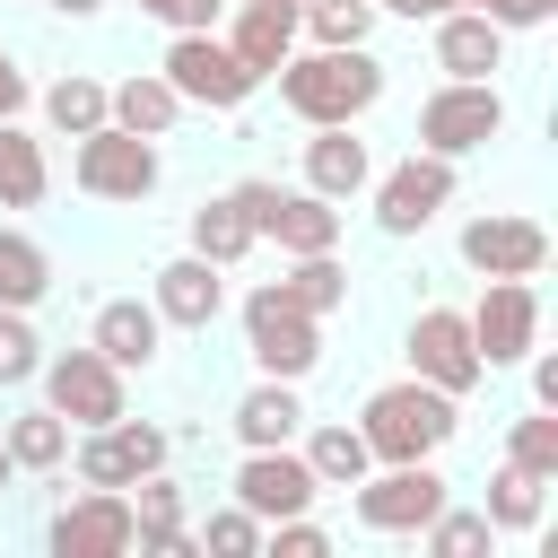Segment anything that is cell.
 Segmentation results:
<instances>
[{"label":"cell","mask_w":558,"mask_h":558,"mask_svg":"<svg viewBox=\"0 0 558 558\" xmlns=\"http://www.w3.org/2000/svg\"><path fill=\"white\" fill-rule=\"evenodd\" d=\"M140 17H157L166 35H209L218 17H227V0H131Z\"/></svg>","instance_id":"38"},{"label":"cell","mask_w":558,"mask_h":558,"mask_svg":"<svg viewBox=\"0 0 558 558\" xmlns=\"http://www.w3.org/2000/svg\"><path fill=\"white\" fill-rule=\"evenodd\" d=\"M418 549H436V558H480V549H497V523L480 514V506H436L427 523H418Z\"/></svg>","instance_id":"33"},{"label":"cell","mask_w":558,"mask_h":558,"mask_svg":"<svg viewBox=\"0 0 558 558\" xmlns=\"http://www.w3.org/2000/svg\"><path fill=\"white\" fill-rule=\"evenodd\" d=\"M52 192V157L26 122H0V209H44Z\"/></svg>","instance_id":"27"},{"label":"cell","mask_w":558,"mask_h":558,"mask_svg":"<svg viewBox=\"0 0 558 558\" xmlns=\"http://www.w3.org/2000/svg\"><path fill=\"white\" fill-rule=\"evenodd\" d=\"M453 244L480 279H541L549 270V227L523 218V209H480V218H462Z\"/></svg>","instance_id":"15"},{"label":"cell","mask_w":558,"mask_h":558,"mask_svg":"<svg viewBox=\"0 0 558 558\" xmlns=\"http://www.w3.org/2000/svg\"><path fill=\"white\" fill-rule=\"evenodd\" d=\"M87 349H105L122 375H148V366L166 357V323H157L148 296H105L96 323H87Z\"/></svg>","instance_id":"19"},{"label":"cell","mask_w":558,"mask_h":558,"mask_svg":"<svg viewBox=\"0 0 558 558\" xmlns=\"http://www.w3.org/2000/svg\"><path fill=\"white\" fill-rule=\"evenodd\" d=\"M70 436H78V427H70V418H61L52 401H35V410L0 418V445H9L17 480H26V471H44V480H52V471H70Z\"/></svg>","instance_id":"25"},{"label":"cell","mask_w":558,"mask_h":558,"mask_svg":"<svg viewBox=\"0 0 558 558\" xmlns=\"http://www.w3.org/2000/svg\"><path fill=\"white\" fill-rule=\"evenodd\" d=\"M235 209H244L253 235L279 244V253H331L340 227H349L340 201H323V192H305V183H270V174H244V183H235Z\"/></svg>","instance_id":"4"},{"label":"cell","mask_w":558,"mask_h":558,"mask_svg":"<svg viewBox=\"0 0 558 558\" xmlns=\"http://www.w3.org/2000/svg\"><path fill=\"white\" fill-rule=\"evenodd\" d=\"M523 366H532V401H541V410H558V357H541V349H532Z\"/></svg>","instance_id":"41"},{"label":"cell","mask_w":558,"mask_h":558,"mask_svg":"<svg viewBox=\"0 0 558 558\" xmlns=\"http://www.w3.org/2000/svg\"><path fill=\"white\" fill-rule=\"evenodd\" d=\"M131 541H140L131 497H122V488H87V480H78V497H61L52 523H44V549H52V558H122Z\"/></svg>","instance_id":"14"},{"label":"cell","mask_w":558,"mask_h":558,"mask_svg":"<svg viewBox=\"0 0 558 558\" xmlns=\"http://www.w3.org/2000/svg\"><path fill=\"white\" fill-rule=\"evenodd\" d=\"M183 113H192V105L166 87V70H131V78L105 87V122H122V131H140V140H166Z\"/></svg>","instance_id":"24"},{"label":"cell","mask_w":558,"mask_h":558,"mask_svg":"<svg viewBox=\"0 0 558 558\" xmlns=\"http://www.w3.org/2000/svg\"><path fill=\"white\" fill-rule=\"evenodd\" d=\"M375 0H296V44H366Z\"/></svg>","instance_id":"34"},{"label":"cell","mask_w":558,"mask_h":558,"mask_svg":"<svg viewBox=\"0 0 558 558\" xmlns=\"http://www.w3.org/2000/svg\"><path fill=\"white\" fill-rule=\"evenodd\" d=\"M157 174H166L157 140L122 131V122H96V131H78V148H70V183H78L87 201H113V209H140V201L157 192Z\"/></svg>","instance_id":"6"},{"label":"cell","mask_w":558,"mask_h":558,"mask_svg":"<svg viewBox=\"0 0 558 558\" xmlns=\"http://www.w3.org/2000/svg\"><path fill=\"white\" fill-rule=\"evenodd\" d=\"M157 70H166V87H174L183 105H201V113H235V105H253V87H262V78L227 52L218 26H209V35H166V61H157Z\"/></svg>","instance_id":"11"},{"label":"cell","mask_w":558,"mask_h":558,"mask_svg":"<svg viewBox=\"0 0 558 558\" xmlns=\"http://www.w3.org/2000/svg\"><path fill=\"white\" fill-rule=\"evenodd\" d=\"M35 105H44V122H52L61 140H78V131H96V122H105V78L61 70L52 87H35Z\"/></svg>","instance_id":"31"},{"label":"cell","mask_w":558,"mask_h":558,"mask_svg":"<svg viewBox=\"0 0 558 558\" xmlns=\"http://www.w3.org/2000/svg\"><path fill=\"white\" fill-rule=\"evenodd\" d=\"M218 35H227V52L270 87V70L296 52V9H270V0H235L227 17H218Z\"/></svg>","instance_id":"21"},{"label":"cell","mask_w":558,"mask_h":558,"mask_svg":"<svg viewBox=\"0 0 558 558\" xmlns=\"http://www.w3.org/2000/svg\"><path fill=\"white\" fill-rule=\"evenodd\" d=\"M26 105H35V78H26V70H17V52L0 44V122H17Z\"/></svg>","instance_id":"40"},{"label":"cell","mask_w":558,"mask_h":558,"mask_svg":"<svg viewBox=\"0 0 558 558\" xmlns=\"http://www.w3.org/2000/svg\"><path fill=\"white\" fill-rule=\"evenodd\" d=\"M427 157H480L488 140H506V96H497V78H445V87H427L418 96V131H410Z\"/></svg>","instance_id":"5"},{"label":"cell","mask_w":558,"mask_h":558,"mask_svg":"<svg viewBox=\"0 0 558 558\" xmlns=\"http://www.w3.org/2000/svg\"><path fill=\"white\" fill-rule=\"evenodd\" d=\"M253 244H262V235H253V218L235 209V192H209V201L192 209V253H201V262L235 270V262H244Z\"/></svg>","instance_id":"28"},{"label":"cell","mask_w":558,"mask_h":558,"mask_svg":"<svg viewBox=\"0 0 558 558\" xmlns=\"http://www.w3.org/2000/svg\"><path fill=\"white\" fill-rule=\"evenodd\" d=\"M279 288H288L305 314L331 323V314L349 305V262H340V244H331V253H288V279H279Z\"/></svg>","instance_id":"30"},{"label":"cell","mask_w":558,"mask_h":558,"mask_svg":"<svg viewBox=\"0 0 558 558\" xmlns=\"http://www.w3.org/2000/svg\"><path fill=\"white\" fill-rule=\"evenodd\" d=\"M270 9H296V0H270Z\"/></svg>","instance_id":"46"},{"label":"cell","mask_w":558,"mask_h":558,"mask_svg":"<svg viewBox=\"0 0 558 558\" xmlns=\"http://www.w3.org/2000/svg\"><path fill=\"white\" fill-rule=\"evenodd\" d=\"M166 462H174V436H166L157 418H131V410L70 436V471H78L87 488H131V480H148V471H166Z\"/></svg>","instance_id":"8"},{"label":"cell","mask_w":558,"mask_h":558,"mask_svg":"<svg viewBox=\"0 0 558 558\" xmlns=\"http://www.w3.org/2000/svg\"><path fill=\"white\" fill-rule=\"evenodd\" d=\"M44 9H52V17H96L105 0H44Z\"/></svg>","instance_id":"42"},{"label":"cell","mask_w":558,"mask_h":558,"mask_svg":"<svg viewBox=\"0 0 558 558\" xmlns=\"http://www.w3.org/2000/svg\"><path fill=\"white\" fill-rule=\"evenodd\" d=\"M480 17H497L506 35H523V26H549V17H558V0H488Z\"/></svg>","instance_id":"39"},{"label":"cell","mask_w":558,"mask_h":558,"mask_svg":"<svg viewBox=\"0 0 558 558\" xmlns=\"http://www.w3.org/2000/svg\"><path fill=\"white\" fill-rule=\"evenodd\" d=\"M296 174H305V192H323V201L349 209V201H366V183H375V148L357 140V122H314Z\"/></svg>","instance_id":"18"},{"label":"cell","mask_w":558,"mask_h":558,"mask_svg":"<svg viewBox=\"0 0 558 558\" xmlns=\"http://www.w3.org/2000/svg\"><path fill=\"white\" fill-rule=\"evenodd\" d=\"M453 192H462L453 157H427V148H410V157L375 166V183H366V201H375V227H384L392 244L427 235V227H436V218L453 209Z\"/></svg>","instance_id":"7"},{"label":"cell","mask_w":558,"mask_h":558,"mask_svg":"<svg viewBox=\"0 0 558 558\" xmlns=\"http://www.w3.org/2000/svg\"><path fill=\"white\" fill-rule=\"evenodd\" d=\"M296 453H305V471H314L323 488H357V480L375 471V453H366L357 418H323V427H296Z\"/></svg>","instance_id":"26"},{"label":"cell","mask_w":558,"mask_h":558,"mask_svg":"<svg viewBox=\"0 0 558 558\" xmlns=\"http://www.w3.org/2000/svg\"><path fill=\"white\" fill-rule=\"evenodd\" d=\"M122 497H131V523H140V541H131L140 558H192V549H201V532L183 523V480H174V471H148V480H131Z\"/></svg>","instance_id":"20"},{"label":"cell","mask_w":558,"mask_h":558,"mask_svg":"<svg viewBox=\"0 0 558 558\" xmlns=\"http://www.w3.org/2000/svg\"><path fill=\"white\" fill-rule=\"evenodd\" d=\"M541 488H549V480H532L523 462H497V471H488V506H480V514H488L497 532H541Z\"/></svg>","instance_id":"32"},{"label":"cell","mask_w":558,"mask_h":558,"mask_svg":"<svg viewBox=\"0 0 558 558\" xmlns=\"http://www.w3.org/2000/svg\"><path fill=\"white\" fill-rule=\"evenodd\" d=\"M44 296H52V253H44L26 227H0V305L35 314Z\"/></svg>","instance_id":"29"},{"label":"cell","mask_w":558,"mask_h":558,"mask_svg":"<svg viewBox=\"0 0 558 558\" xmlns=\"http://www.w3.org/2000/svg\"><path fill=\"white\" fill-rule=\"evenodd\" d=\"M375 17H410L418 26V0H375Z\"/></svg>","instance_id":"43"},{"label":"cell","mask_w":558,"mask_h":558,"mask_svg":"<svg viewBox=\"0 0 558 558\" xmlns=\"http://www.w3.org/2000/svg\"><path fill=\"white\" fill-rule=\"evenodd\" d=\"M201 549H209V558H253V549H262V514H244V506L227 497V506L201 523Z\"/></svg>","instance_id":"37"},{"label":"cell","mask_w":558,"mask_h":558,"mask_svg":"<svg viewBox=\"0 0 558 558\" xmlns=\"http://www.w3.org/2000/svg\"><path fill=\"white\" fill-rule=\"evenodd\" d=\"M445 9H462V0H418V17H445Z\"/></svg>","instance_id":"45"},{"label":"cell","mask_w":558,"mask_h":558,"mask_svg":"<svg viewBox=\"0 0 558 558\" xmlns=\"http://www.w3.org/2000/svg\"><path fill=\"white\" fill-rule=\"evenodd\" d=\"M279 105L314 131V122H357V113H375L384 105V61L366 52V44H296L279 70Z\"/></svg>","instance_id":"1"},{"label":"cell","mask_w":558,"mask_h":558,"mask_svg":"<svg viewBox=\"0 0 558 558\" xmlns=\"http://www.w3.org/2000/svg\"><path fill=\"white\" fill-rule=\"evenodd\" d=\"M506 462H523L532 480H558V410H523V418H506Z\"/></svg>","instance_id":"35"},{"label":"cell","mask_w":558,"mask_h":558,"mask_svg":"<svg viewBox=\"0 0 558 558\" xmlns=\"http://www.w3.org/2000/svg\"><path fill=\"white\" fill-rule=\"evenodd\" d=\"M445 497H453V480H445L436 462H375V471L349 488L357 523L384 532V541H418V523H427Z\"/></svg>","instance_id":"9"},{"label":"cell","mask_w":558,"mask_h":558,"mask_svg":"<svg viewBox=\"0 0 558 558\" xmlns=\"http://www.w3.org/2000/svg\"><path fill=\"white\" fill-rule=\"evenodd\" d=\"M244 357H253V375H288V384H305L314 366H323V314H305L279 279H262V288H244Z\"/></svg>","instance_id":"3"},{"label":"cell","mask_w":558,"mask_h":558,"mask_svg":"<svg viewBox=\"0 0 558 558\" xmlns=\"http://www.w3.org/2000/svg\"><path fill=\"white\" fill-rule=\"evenodd\" d=\"M35 384H44V401H52L70 427H105V418L131 410V375H122L105 349H44Z\"/></svg>","instance_id":"10"},{"label":"cell","mask_w":558,"mask_h":558,"mask_svg":"<svg viewBox=\"0 0 558 558\" xmlns=\"http://www.w3.org/2000/svg\"><path fill=\"white\" fill-rule=\"evenodd\" d=\"M35 366H44V331H35V314L0 305V392L35 384Z\"/></svg>","instance_id":"36"},{"label":"cell","mask_w":558,"mask_h":558,"mask_svg":"<svg viewBox=\"0 0 558 558\" xmlns=\"http://www.w3.org/2000/svg\"><path fill=\"white\" fill-rule=\"evenodd\" d=\"M227 427H235V445H244V453H253V445H296L305 401H296V384H288V375H253V384L235 392Z\"/></svg>","instance_id":"23"},{"label":"cell","mask_w":558,"mask_h":558,"mask_svg":"<svg viewBox=\"0 0 558 558\" xmlns=\"http://www.w3.org/2000/svg\"><path fill=\"white\" fill-rule=\"evenodd\" d=\"M357 436H366L375 462H436V453L462 436V401L436 392V384H418V375H401V384H375V392H366Z\"/></svg>","instance_id":"2"},{"label":"cell","mask_w":558,"mask_h":558,"mask_svg":"<svg viewBox=\"0 0 558 558\" xmlns=\"http://www.w3.org/2000/svg\"><path fill=\"white\" fill-rule=\"evenodd\" d=\"M9 488H17V462H9V445H0V497H9Z\"/></svg>","instance_id":"44"},{"label":"cell","mask_w":558,"mask_h":558,"mask_svg":"<svg viewBox=\"0 0 558 558\" xmlns=\"http://www.w3.org/2000/svg\"><path fill=\"white\" fill-rule=\"evenodd\" d=\"M227 497H235L244 514H262V523H279V514H314V497H323V480L305 471V453H296V445H253V453L235 462V480H227Z\"/></svg>","instance_id":"16"},{"label":"cell","mask_w":558,"mask_h":558,"mask_svg":"<svg viewBox=\"0 0 558 558\" xmlns=\"http://www.w3.org/2000/svg\"><path fill=\"white\" fill-rule=\"evenodd\" d=\"M436 26V70L445 78H497L506 70V26L497 17H480V9H445V17H427Z\"/></svg>","instance_id":"22"},{"label":"cell","mask_w":558,"mask_h":558,"mask_svg":"<svg viewBox=\"0 0 558 558\" xmlns=\"http://www.w3.org/2000/svg\"><path fill=\"white\" fill-rule=\"evenodd\" d=\"M462 323H471L480 366L506 375V366H523L541 349V288L532 279H480V305H462Z\"/></svg>","instance_id":"12"},{"label":"cell","mask_w":558,"mask_h":558,"mask_svg":"<svg viewBox=\"0 0 558 558\" xmlns=\"http://www.w3.org/2000/svg\"><path fill=\"white\" fill-rule=\"evenodd\" d=\"M401 357H410V375H418V384H436V392H453V401H471V392L488 384V366H480V349H471L462 305H418V314H410V331H401Z\"/></svg>","instance_id":"13"},{"label":"cell","mask_w":558,"mask_h":558,"mask_svg":"<svg viewBox=\"0 0 558 558\" xmlns=\"http://www.w3.org/2000/svg\"><path fill=\"white\" fill-rule=\"evenodd\" d=\"M148 305H157V323H166V331H209V323L227 314V270H218V262H201V253L183 244L174 262H157V270H148Z\"/></svg>","instance_id":"17"}]
</instances>
